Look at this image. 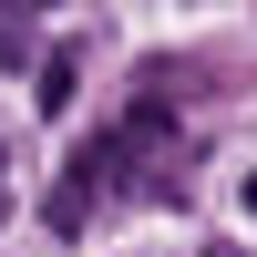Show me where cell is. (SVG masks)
Segmentation results:
<instances>
[{"instance_id":"1","label":"cell","mask_w":257,"mask_h":257,"mask_svg":"<svg viewBox=\"0 0 257 257\" xmlns=\"http://www.w3.org/2000/svg\"><path fill=\"white\" fill-rule=\"evenodd\" d=\"M165 175H175V93H165V82H144V93L123 103L113 134H93L72 165H62V185H52V226H62V237H82L103 206H123V196H165Z\"/></svg>"},{"instance_id":"2","label":"cell","mask_w":257,"mask_h":257,"mask_svg":"<svg viewBox=\"0 0 257 257\" xmlns=\"http://www.w3.org/2000/svg\"><path fill=\"white\" fill-rule=\"evenodd\" d=\"M72 82H82L72 52H41V93H31V103H41V113H72Z\"/></svg>"},{"instance_id":"3","label":"cell","mask_w":257,"mask_h":257,"mask_svg":"<svg viewBox=\"0 0 257 257\" xmlns=\"http://www.w3.org/2000/svg\"><path fill=\"white\" fill-rule=\"evenodd\" d=\"M31 52V21H0V62H21Z\"/></svg>"},{"instance_id":"4","label":"cell","mask_w":257,"mask_h":257,"mask_svg":"<svg viewBox=\"0 0 257 257\" xmlns=\"http://www.w3.org/2000/svg\"><path fill=\"white\" fill-rule=\"evenodd\" d=\"M237 206H247V216H257V175H247V185H237Z\"/></svg>"},{"instance_id":"5","label":"cell","mask_w":257,"mask_h":257,"mask_svg":"<svg viewBox=\"0 0 257 257\" xmlns=\"http://www.w3.org/2000/svg\"><path fill=\"white\" fill-rule=\"evenodd\" d=\"M206 257H226V247H206Z\"/></svg>"}]
</instances>
